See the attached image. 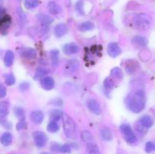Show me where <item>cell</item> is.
Returning <instances> with one entry per match:
<instances>
[{"mask_svg": "<svg viewBox=\"0 0 155 154\" xmlns=\"http://www.w3.org/2000/svg\"><path fill=\"white\" fill-rule=\"evenodd\" d=\"M127 105L132 112L139 113L144 110L145 106V94L144 91L139 90L128 97Z\"/></svg>", "mask_w": 155, "mask_h": 154, "instance_id": "1", "label": "cell"}, {"mask_svg": "<svg viewBox=\"0 0 155 154\" xmlns=\"http://www.w3.org/2000/svg\"><path fill=\"white\" fill-rule=\"evenodd\" d=\"M62 122L64 134L68 138H75L77 135V125L74 119L68 115L67 113H63L62 115Z\"/></svg>", "mask_w": 155, "mask_h": 154, "instance_id": "2", "label": "cell"}, {"mask_svg": "<svg viewBox=\"0 0 155 154\" xmlns=\"http://www.w3.org/2000/svg\"><path fill=\"white\" fill-rule=\"evenodd\" d=\"M133 24L137 30L145 31L151 27V18L146 14H139L133 19Z\"/></svg>", "mask_w": 155, "mask_h": 154, "instance_id": "3", "label": "cell"}, {"mask_svg": "<svg viewBox=\"0 0 155 154\" xmlns=\"http://www.w3.org/2000/svg\"><path fill=\"white\" fill-rule=\"evenodd\" d=\"M120 129L123 137L127 143H128L129 144H134L136 143L137 141L136 136L130 125L127 124H122L120 127Z\"/></svg>", "mask_w": 155, "mask_h": 154, "instance_id": "4", "label": "cell"}, {"mask_svg": "<svg viewBox=\"0 0 155 154\" xmlns=\"http://www.w3.org/2000/svg\"><path fill=\"white\" fill-rule=\"evenodd\" d=\"M33 137L34 140V143L37 147L42 148L46 145L48 141V137L42 131H36L33 133Z\"/></svg>", "mask_w": 155, "mask_h": 154, "instance_id": "5", "label": "cell"}, {"mask_svg": "<svg viewBox=\"0 0 155 154\" xmlns=\"http://www.w3.org/2000/svg\"><path fill=\"white\" fill-rule=\"evenodd\" d=\"M12 20L10 16L6 14L5 11L0 13V33H4L8 29Z\"/></svg>", "mask_w": 155, "mask_h": 154, "instance_id": "6", "label": "cell"}, {"mask_svg": "<svg viewBox=\"0 0 155 154\" xmlns=\"http://www.w3.org/2000/svg\"><path fill=\"white\" fill-rule=\"evenodd\" d=\"M107 54L110 57H117V56H119L121 54V49L120 48V46L118 45V44L115 43V42H111V43H109L107 45Z\"/></svg>", "mask_w": 155, "mask_h": 154, "instance_id": "7", "label": "cell"}, {"mask_svg": "<svg viewBox=\"0 0 155 154\" xmlns=\"http://www.w3.org/2000/svg\"><path fill=\"white\" fill-rule=\"evenodd\" d=\"M87 107L92 113H94L95 115L97 116H99L101 113V109L100 107L99 104L98 103V101H95L94 99L89 100L87 102Z\"/></svg>", "mask_w": 155, "mask_h": 154, "instance_id": "8", "label": "cell"}, {"mask_svg": "<svg viewBox=\"0 0 155 154\" xmlns=\"http://www.w3.org/2000/svg\"><path fill=\"white\" fill-rule=\"evenodd\" d=\"M80 48L78 45L75 43H68L64 45L63 51L68 55H71V54H76L80 51Z\"/></svg>", "mask_w": 155, "mask_h": 154, "instance_id": "9", "label": "cell"}, {"mask_svg": "<svg viewBox=\"0 0 155 154\" xmlns=\"http://www.w3.org/2000/svg\"><path fill=\"white\" fill-rule=\"evenodd\" d=\"M68 32V28L66 24H58L54 27V34L56 37L61 38L66 35Z\"/></svg>", "mask_w": 155, "mask_h": 154, "instance_id": "10", "label": "cell"}, {"mask_svg": "<svg viewBox=\"0 0 155 154\" xmlns=\"http://www.w3.org/2000/svg\"><path fill=\"white\" fill-rule=\"evenodd\" d=\"M51 150L57 152H62V153H70L71 152V144H63L59 145L57 143H54L51 146Z\"/></svg>", "mask_w": 155, "mask_h": 154, "instance_id": "11", "label": "cell"}, {"mask_svg": "<svg viewBox=\"0 0 155 154\" xmlns=\"http://www.w3.org/2000/svg\"><path fill=\"white\" fill-rule=\"evenodd\" d=\"M30 119L34 124H41L44 119V113L40 110H34L30 113Z\"/></svg>", "mask_w": 155, "mask_h": 154, "instance_id": "12", "label": "cell"}, {"mask_svg": "<svg viewBox=\"0 0 155 154\" xmlns=\"http://www.w3.org/2000/svg\"><path fill=\"white\" fill-rule=\"evenodd\" d=\"M41 86H42V88L46 91L51 90L54 87V79L50 76L44 77L41 81Z\"/></svg>", "mask_w": 155, "mask_h": 154, "instance_id": "13", "label": "cell"}, {"mask_svg": "<svg viewBox=\"0 0 155 154\" xmlns=\"http://www.w3.org/2000/svg\"><path fill=\"white\" fill-rule=\"evenodd\" d=\"M20 54L22 57L27 59H33L36 56V50L31 48H22L20 51Z\"/></svg>", "mask_w": 155, "mask_h": 154, "instance_id": "14", "label": "cell"}, {"mask_svg": "<svg viewBox=\"0 0 155 154\" xmlns=\"http://www.w3.org/2000/svg\"><path fill=\"white\" fill-rule=\"evenodd\" d=\"M132 43L136 47H145L148 44V39L144 36H136L132 39Z\"/></svg>", "mask_w": 155, "mask_h": 154, "instance_id": "15", "label": "cell"}, {"mask_svg": "<svg viewBox=\"0 0 155 154\" xmlns=\"http://www.w3.org/2000/svg\"><path fill=\"white\" fill-rule=\"evenodd\" d=\"M100 135L102 140H105V141H110L113 139V135H112V132L110 129L107 127H103L101 130H100Z\"/></svg>", "mask_w": 155, "mask_h": 154, "instance_id": "16", "label": "cell"}, {"mask_svg": "<svg viewBox=\"0 0 155 154\" xmlns=\"http://www.w3.org/2000/svg\"><path fill=\"white\" fill-rule=\"evenodd\" d=\"M139 123L143 125L144 127H145L146 128H149L151 127H152V125H154V121H153L152 118L150 116H148V115H144L139 119Z\"/></svg>", "mask_w": 155, "mask_h": 154, "instance_id": "17", "label": "cell"}, {"mask_svg": "<svg viewBox=\"0 0 155 154\" xmlns=\"http://www.w3.org/2000/svg\"><path fill=\"white\" fill-rule=\"evenodd\" d=\"M48 9L49 13H51V14H58L61 11V8L60 7L58 4L55 2H49L48 4Z\"/></svg>", "mask_w": 155, "mask_h": 154, "instance_id": "18", "label": "cell"}, {"mask_svg": "<svg viewBox=\"0 0 155 154\" xmlns=\"http://www.w3.org/2000/svg\"><path fill=\"white\" fill-rule=\"evenodd\" d=\"M14 60H15V54H14L13 51H7L5 54L4 57V63L5 65L8 67L12 66L13 64Z\"/></svg>", "mask_w": 155, "mask_h": 154, "instance_id": "19", "label": "cell"}, {"mask_svg": "<svg viewBox=\"0 0 155 154\" xmlns=\"http://www.w3.org/2000/svg\"><path fill=\"white\" fill-rule=\"evenodd\" d=\"M0 142L4 146H9L12 142V135L9 132L3 133L0 137Z\"/></svg>", "mask_w": 155, "mask_h": 154, "instance_id": "20", "label": "cell"}, {"mask_svg": "<svg viewBox=\"0 0 155 154\" xmlns=\"http://www.w3.org/2000/svg\"><path fill=\"white\" fill-rule=\"evenodd\" d=\"M9 103L7 101H2L0 102V117L4 118L8 113Z\"/></svg>", "mask_w": 155, "mask_h": 154, "instance_id": "21", "label": "cell"}, {"mask_svg": "<svg viewBox=\"0 0 155 154\" xmlns=\"http://www.w3.org/2000/svg\"><path fill=\"white\" fill-rule=\"evenodd\" d=\"M94 27L95 26H94L93 23L90 22V21H85V22L81 23L78 26V30L81 32H86L93 30Z\"/></svg>", "mask_w": 155, "mask_h": 154, "instance_id": "22", "label": "cell"}, {"mask_svg": "<svg viewBox=\"0 0 155 154\" xmlns=\"http://www.w3.org/2000/svg\"><path fill=\"white\" fill-rule=\"evenodd\" d=\"M86 154H101L99 147L94 143H89L86 146Z\"/></svg>", "mask_w": 155, "mask_h": 154, "instance_id": "23", "label": "cell"}, {"mask_svg": "<svg viewBox=\"0 0 155 154\" xmlns=\"http://www.w3.org/2000/svg\"><path fill=\"white\" fill-rule=\"evenodd\" d=\"M38 19H39V23H40L42 26L49 25V24H51L53 21V19L51 17L48 16V15L47 14H39Z\"/></svg>", "mask_w": 155, "mask_h": 154, "instance_id": "24", "label": "cell"}, {"mask_svg": "<svg viewBox=\"0 0 155 154\" xmlns=\"http://www.w3.org/2000/svg\"><path fill=\"white\" fill-rule=\"evenodd\" d=\"M110 76L113 77L115 79L120 80L124 77V73H123V71L121 70L120 68L114 67L110 71Z\"/></svg>", "mask_w": 155, "mask_h": 154, "instance_id": "25", "label": "cell"}, {"mask_svg": "<svg viewBox=\"0 0 155 154\" xmlns=\"http://www.w3.org/2000/svg\"><path fill=\"white\" fill-rule=\"evenodd\" d=\"M14 113H15V116L19 119L20 121H24L26 119L25 112L22 107H16L14 109Z\"/></svg>", "mask_w": 155, "mask_h": 154, "instance_id": "26", "label": "cell"}, {"mask_svg": "<svg viewBox=\"0 0 155 154\" xmlns=\"http://www.w3.org/2000/svg\"><path fill=\"white\" fill-rule=\"evenodd\" d=\"M80 136H81L82 140L87 143H92V140H93V137H92V134L89 131H87V130L82 131Z\"/></svg>", "mask_w": 155, "mask_h": 154, "instance_id": "27", "label": "cell"}, {"mask_svg": "<svg viewBox=\"0 0 155 154\" xmlns=\"http://www.w3.org/2000/svg\"><path fill=\"white\" fill-rule=\"evenodd\" d=\"M47 131L50 133H55L59 130V125L56 121L51 120L47 125Z\"/></svg>", "mask_w": 155, "mask_h": 154, "instance_id": "28", "label": "cell"}, {"mask_svg": "<svg viewBox=\"0 0 155 154\" xmlns=\"http://www.w3.org/2000/svg\"><path fill=\"white\" fill-rule=\"evenodd\" d=\"M48 71L46 70L45 69L42 67H39L36 69V72L34 74V79H42V77L45 76V75L48 74Z\"/></svg>", "mask_w": 155, "mask_h": 154, "instance_id": "29", "label": "cell"}, {"mask_svg": "<svg viewBox=\"0 0 155 154\" xmlns=\"http://www.w3.org/2000/svg\"><path fill=\"white\" fill-rule=\"evenodd\" d=\"M24 5L27 9H33L39 5V0H25Z\"/></svg>", "mask_w": 155, "mask_h": 154, "instance_id": "30", "label": "cell"}, {"mask_svg": "<svg viewBox=\"0 0 155 154\" xmlns=\"http://www.w3.org/2000/svg\"><path fill=\"white\" fill-rule=\"evenodd\" d=\"M62 115H63V112L59 110H54L51 112L50 119H51V120L58 122L61 118H62Z\"/></svg>", "mask_w": 155, "mask_h": 154, "instance_id": "31", "label": "cell"}, {"mask_svg": "<svg viewBox=\"0 0 155 154\" xmlns=\"http://www.w3.org/2000/svg\"><path fill=\"white\" fill-rule=\"evenodd\" d=\"M51 60H52V64L53 66H57L58 63V55H59V53L58 51L57 50H52L51 51Z\"/></svg>", "mask_w": 155, "mask_h": 154, "instance_id": "32", "label": "cell"}, {"mask_svg": "<svg viewBox=\"0 0 155 154\" xmlns=\"http://www.w3.org/2000/svg\"><path fill=\"white\" fill-rule=\"evenodd\" d=\"M104 87L107 90H111L114 87V82L110 78L105 79L104 81Z\"/></svg>", "mask_w": 155, "mask_h": 154, "instance_id": "33", "label": "cell"}, {"mask_svg": "<svg viewBox=\"0 0 155 154\" xmlns=\"http://www.w3.org/2000/svg\"><path fill=\"white\" fill-rule=\"evenodd\" d=\"M5 81L6 85H12L15 83V78L13 74L10 73V74H7L5 75Z\"/></svg>", "mask_w": 155, "mask_h": 154, "instance_id": "34", "label": "cell"}, {"mask_svg": "<svg viewBox=\"0 0 155 154\" xmlns=\"http://www.w3.org/2000/svg\"><path fill=\"white\" fill-rule=\"evenodd\" d=\"M155 149V144L154 143L151 141H148L147 142L146 144H145V151L146 152L149 153V152H152Z\"/></svg>", "mask_w": 155, "mask_h": 154, "instance_id": "35", "label": "cell"}, {"mask_svg": "<svg viewBox=\"0 0 155 154\" xmlns=\"http://www.w3.org/2000/svg\"><path fill=\"white\" fill-rule=\"evenodd\" d=\"M83 3L81 2H78L76 5V10L80 14H84V12H83Z\"/></svg>", "mask_w": 155, "mask_h": 154, "instance_id": "36", "label": "cell"}, {"mask_svg": "<svg viewBox=\"0 0 155 154\" xmlns=\"http://www.w3.org/2000/svg\"><path fill=\"white\" fill-rule=\"evenodd\" d=\"M136 129L137 130L138 132L141 133V134H145V133L146 132L147 128H145V127H144L142 125H141L139 122V124L136 125Z\"/></svg>", "mask_w": 155, "mask_h": 154, "instance_id": "37", "label": "cell"}, {"mask_svg": "<svg viewBox=\"0 0 155 154\" xmlns=\"http://www.w3.org/2000/svg\"><path fill=\"white\" fill-rule=\"evenodd\" d=\"M27 128V123L25 122V121H20L18 124H17L16 128L17 130H22L24 129V128Z\"/></svg>", "mask_w": 155, "mask_h": 154, "instance_id": "38", "label": "cell"}, {"mask_svg": "<svg viewBox=\"0 0 155 154\" xmlns=\"http://www.w3.org/2000/svg\"><path fill=\"white\" fill-rule=\"evenodd\" d=\"M20 89H21L22 91H25L28 90L29 88H30V84L27 82H22L21 85H19Z\"/></svg>", "mask_w": 155, "mask_h": 154, "instance_id": "39", "label": "cell"}, {"mask_svg": "<svg viewBox=\"0 0 155 154\" xmlns=\"http://www.w3.org/2000/svg\"><path fill=\"white\" fill-rule=\"evenodd\" d=\"M6 93H7V91H6V88H5V86L0 84V98H2L4 97H5Z\"/></svg>", "mask_w": 155, "mask_h": 154, "instance_id": "40", "label": "cell"}, {"mask_svg": "<svg viewBox=\"0 0 155 154\" xmlns=\"http://www.w3.org/2000/svg\"><path fill=\"white\" fill-rule=\"evenodd\" d=\"M40 154H49V153H48V152H42V153H40Z\"/></svg>", "mask_w": 155, "mask_h": 154, "instance_id": "41", "label": "cell"}, {"mask_svg": "<svg viewBox=\"0 0 155 154\" xmlns=\"http://www.w3.org/2000/svg\"><path fill=\"white\" fill-rule=\"evenodd\" d=\"M2 1H3V0H0V2H2Z\"/></svg>", "mask_w": 155, "mask_h": 154, "instance_id": "42", "label": "cell"}]
</instances>
